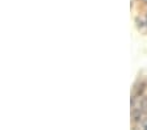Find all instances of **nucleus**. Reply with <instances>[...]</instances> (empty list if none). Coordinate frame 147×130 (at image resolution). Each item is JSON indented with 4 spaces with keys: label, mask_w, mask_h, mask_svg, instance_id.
Segmentation results:
<instances>
[{
    "label": "nucleus",
    "mask_w": 147,
    "mask_h": 130,
    "mask_svg": "<svg viewBox=\"0 0 147 130\" xmlns=\"http://www.w3.org/2000/svg\"><path fill=\"white\" fill-rule=\"evenodd\" d=\"M147 112V96L142 95L131 99V124L137 125L146 116Z\"/></svg>",
    "instance_id": "obj_1"
},
{
    "label": "nucleus",
    "mask_w": 147,
    "mask_h": 130,
    "mask_svg": "<svg viewBox=\"0 0 147 130\" xmlns=\"http://www.w3.org/2000/svg\"><path fill=\"white\" fill-rule=\"evenodd\" d=\"M135 26L139 32L144 33L147 30V22H146V19L144 17H135Z\"/></svg>",
    "instance_id": "obj_2"
},
{
    "label": "nucleus",
    "mask_w": 147,
    "mask_h": 130,
    "mask_svg": "<svg viewBox=\"0 0 147 130\" xmlns=\"http://www.w3.org/2000/svg\"><path fill=\"white\" fill-rule=\"evenodd\" d=\"M135 127L142 129V130H147V116H144V117L142 118V120L139 121L137 125H135Z\"/></svg>",
    "instance_id": "obj_3"
},
{
    "label": "nucleus",
    "mask_w": 147,
    "mask_h": 130,
    "mask_svg": "<svg viewBox=\"0 0 147 130\" xmlns=\"http://www.w3.org/2000/svg\"><path fill=\"white\" fill-rule=\"evenodd\" d=\"M142 3H144V4H147V0H142Z\"/></svg>",
    "instance_id": "obj_4"
},
{
    "label": "nucleus",
    "mask_w": 147,
    "mask_h": 130,
    "mask_svg": "<svg viewBox=\"0 0 147 130\" xmlns=\"http://www.w3.org/2000/svg\"><path fill=\"white\" fill-rule=\"evenodd\" d=\"M144 19H146V22H147V12H146V15H144Z\"/></svg>",
    "instance_id": "obj_5"
}]
</instances>
